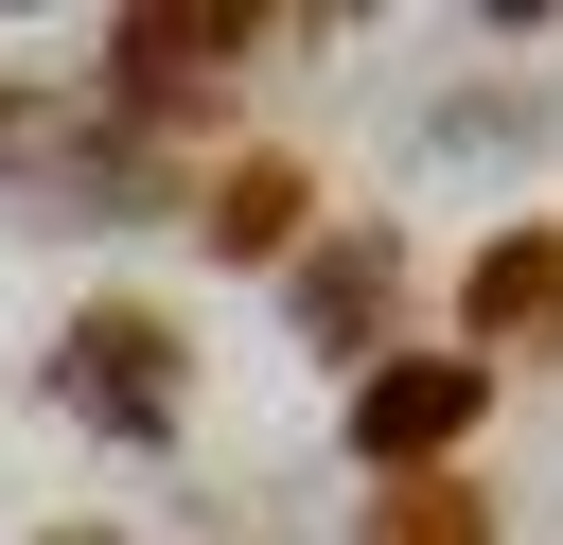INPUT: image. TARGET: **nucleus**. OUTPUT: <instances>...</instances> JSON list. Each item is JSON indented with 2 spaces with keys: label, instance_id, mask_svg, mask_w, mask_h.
I'll return each instance as SVG.
<instances>
[{
  "label": "nucleus",
  "instance_id": "8",
  "mask_svg": "<svg viewBox=\"0 0 563 545\" xmlns=\"http://www.w3.org/2000/svg\"><path fill=\"white\" fill-rule=\"evenodd\" d=\"M53 545H106V527H53Z\"/></svg>",
  "mask_w": 563,
  "mask_h": 545
},
{
  "label": "nucleus",
  "instance_id": "5",
  "mask_svg": "<svg viewBox=\"0 0 563 545\" xmlns=\"http://www.w3.org/2000/svg\"><path fill=\"white\" fill-rule=\"evenodd\" d=\"M299 211H317V193H299V158H246V176L211 193V246H282Z\"/></svg>",
  "mask_w": 563,
  "mask_h": 545
},
{
  "label": "nucleus",
  "instance_id": "3",
  "mask_svg": "<svg viewBox=\"0 0 563 545\" xmlns=\"http://www.w3.org/2000/svg\"><path fill=\"white\" fill-rule=\"evenodd\" d=\"M457 316H475V352H563V229H493Z\"/></svg>",
  "mask_w": 563,
  "mask_h": 545
},
{
  "label": "nucleus",
  "instance_id": "4",
  "mask_svg": "<svg viewBox=\"0 0 563 545\" xmlns=\"http://www.w3.org/2000/svg\"><path fill=\"white\" fill-rule=\"evenodd\" d=\"M229 53H246V18H229V0H158V18H123V53H106V70H123V88H211Z\"/></svg>",
  "mask_w": 563,
  "mask_h": 545
},
{
  "label": "nucleus",
  "instance_id": "1",
  "mask_svg": "<svg viewBox=\"0 0 563 545\" xmlns=\"http://www.w3.org/2000/svg\"><path fill=\"white\" fill-rule=\"evenodd\" d=\"M475 404H493V369H475V352H387V369L352 387V457L405 492V475H440V457L475 440Z\"/></svg>",
  "mask_w": 563,
  "mask_h": 545
},
{
  "label": "nucleus",
  "instance_id": "2",
  "mask_svg": "<svg viewBox=\"0 0 563 545\" xmlns=\"http://www.w3.org/2000/svg\"><path fill=\"white\" fill-rule=\"evenodd\" d=\"M70 387L88 404H123V440H176V316H70Z\"/></svg>",
  "mask_w": 563,
  "mask_h": 545
},
{
  "label": "nucleus",
  "instance_id": "7",
  "mask_svg": "<svg viewBox=\"0 0 563 545\" xmlns=\"http://www.w3.org/2000/svg\"><path fill=\"white\" fill-rule=\"evenodd\" d=\"M387 545H493V527H475V492H440V475H405V492H387Z\"/></svg>",
  "mask_w": 563,
  "mask_h": 545
},
{
  "label": "nucleus",
  "instance_id": "6",
  "mask_svg": "<svg viewBox=\"0 0 563 545\" xmlns=\"http://www.w3.org/2000/svg\"><path fill=\"white\" fill-rule=\"evenodd\" d=\"M334 352H369V316H387V246H317V299H299Z\"/></svg>",
  "mask_w": 563,
  "mask_h": 545
}]
</instances>
